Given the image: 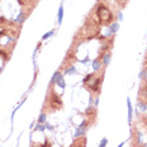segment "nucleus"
Masks as SVG:
<instances>
[{"label":"nucleus","instance_id":"1","mask_svg":"<svg viewBox=\"0 0 147 147\" xmlns=\"http://www.w3.org/2000/svg\"><path fill=\"white\" fill-rule=\"evenodd\" d=\"M94 14H95V17H96L100 26L109 27L113 22H115L114 13H113L112 9L108 7L107 0H104V3H100L99 0H98V4H96L95 10H94Z\"/></svg>","mask_w":147,"mask_h":147},{"label":"nucleus","instance_id":"2","mask_svg":"<svg viewBox=\"0 0 147 147\" xmlns=\"http://www.w3.org/2000/svg\"><path fill=\"white\" fill-rule=\"evenodd\" d=\"M63 103L62 99L59 94L55 91V89L52 88V85L50 86L47 91V95L45 99V104H43V112L45 113H51V112H57V110L62 109Z\"/></svg>","mask_w":147,"mask_h":147},{"label":"nucleus","instance_id":"3","mask_svg":"<svg viewBox=\"0 0 147 147\" xmlns=\"http://www.w3.org/2000/svg\"><path fill=\"white\" fill-rule=\"evenodd\" d=\"M104 80V72L100 74H88L82 80V85L89 93L91 94H99L102 90V84Z\"/></svg>","mask_w":147,"mask_h":147},{"label":"nucleus","instance_id":"4","mask_svg":"<svg viewBox=\"0 0 147 147\" xmlns=\"http://www.w3.org/2000/svg\"><path fill=\"white\" fill-rule=\"evenodd\" d=\"M18 1H19V4L23 7V11H26V13L29 15L30 11L36 8L38 0H18Z\"/></svg>","mask_w":147,"mask_h":147},{"label":"nucleus","instance_id":"5","mask_svg":"<svg viewBox=\"0 0 147 147\" xmlns=\"http://www.w3.org/2000/svg\"><path fill=\"white\" fill-rule=\"evenodd\" d=\"M90 127V123H89V122L86 121V119H85L84 122H82V123L79 125L78 128H76V131H75V134H74V136H75V138H78V137H82V136H85V133H86V131H88V128Z\"/></svg>","mask_w":147,"mask_h":147},{"label":"nucleus","instance_id":"6","mask_svg":"<svg viewBox=\"0 0 147 147\" xmlns=\"http://www.w3.org/2000/svg\"><path fill=\"white\" fill-rule=\"evenodd\" d=\"M85 119L89 122L90 124H93L96 119V109L93 105H90L89 108L85 110Z\"/></svg>","mask_w":147,"mask_h":147},{"label":"nucleus","instance_id":"7","mask_svg":"<svg viewBox=\"0 0 147 147\" xmlns=\"http://www.w3.org/2000/svg\"><path fill=\"white\" fill-rule=\"evenodd\" d=\"M138 100H142L147 104V80H143L138 89Z\"/></svg>","mask_w":147,"mask_h":147},{"label":"nucleus","instance_id":"8","mask_svg":"<svg viewBox=\"0 0 147 147\" xmlns=\"http://www.w3.org/2000/svg\"><path fill=\"white\" fill-rule=\"evenodd\" d=\"M70 147H86V137L82 136V137L75 138Z\"/></svg>","mask_w":147,"mask_h":147},{"label":"nucleus","instance_id":"9","mask_svg":"<svg viewBox=\"0 0 147 147\" xmlns=\"http://www.w3.org/2000/svg\"><path fill=\"white\" fill-rule=\"evenodd\" d=\"M103 69V62H102V57L100 56H98L95 60L93 61V70H94V72H98V71H100V70Z\"/></svg>","mask_w":147,"mask_h":147},{"label":"nucleus","instance_id":"10","mask_svg":"<svg viewBox=\"0 0 147 147\" xmlns=\"http://www.w3.org/2000/svg\"><path fill=\"white\" fill-rule=\"evenodd\" d=\"M127 108H128V123L129 125H132V117H133V107L131 103V99L127 98Z\"/></svg>","mask_w":147,"mask_h":147},{"label":"nucleus","instance_id":"11","mask_svg":"<svg viewBox=\"0 0 147 147\" xmlns=\"http://www.w3.org/2000/svg\"><path fill=\"white\" fill-rule=\"evenodd\" d=\"M102 57V62H103V66L107 67L110 63V59H112V52H107V53H104Z\"/></svg>","mask_w":147,"mask_h":147},{"label":"nucleus","instance_id":"12","mask_svg":"<svg viewBox=\"0 0 147 147\" xmlns=\"http://www.w3.org/2000/svg\"><path fill=\"white\" fill-rule=\"evenodd\" d=\"M61 78H62V72H61V71H60V70H59V71H56V72H55V74H53V76H52V79H51L50 84L52 85V86H53V85H55V84H57V81H59V80H60V79H61Z\"/></svg>","mask_w":147,"mask_h":147},{"label":"nucleus","instance_id":"13","mask_svg":"<svg viewBox=\"0 0 147 147\" xmlns=\"http://www.w3.org/2000/svg\"><path fill=\"white\" fill-rule=\"evenodd\" d=\"M138 121L142 122V125L146 128V131H147V115L146 114H138Z\"/></svg>","mask_w":147,"mask_h":147},{"label":"nucleus","instance_id":"14","mask_svg":"<svg viewBox=\"0 0 147 147\" xmlns=\"http://www.w3.org/2000/svg\"><path fill=\"white\" fill-rule=\"evenodd\" d=\"M118 29H119V23H117V22H113V23L109 26V30H110L112 33H117Z\"/></svg>","mask_w":147,"mask_h":147},{"label":"nucleus","instance_id":"15","mask_svg":"<svg viewBox=\"0 0 147 147\" xmlns=\"http://www.w3.org/2000/svg\"><path fill=\"white\" fill-rule=\"evenodd\" d=\"M137 107H138V109L142 113H145L146 110H147V104L145 102H142V100H138V104H137Z\"/></svg>","mask_w":147,"mask_h":147},{"label":"nucleus","instance_id":"16","mask_svg":"<svg viewBox=\"0 0 147 147\" xmlns=\"http://www.w3.org/2000/svg\"><path fill=\"white\" fill-rule=\"evenodd\" d=\"M46 119H47V113L42 112L41 114H39V117H38V123L45 124V123H46Z\"/></svg>","mask_w":147,"mask_h":147},{"label":"nucleus","instance_id":"17","mask_svg":"<svg viewBox=\"0 0 147 147\" xmlns=\"http://www.w3.org/2000/svg\"><path fill=\"white\" fill-rule=\"evenodd\" d=\"M62 18H63V7L61 5L59 8V14H57V19H59V24L62 23Z\"/></svg>","mask_w":147,"mask_h":147},{"label":"nucleus","instance_id":"18","mask_svg":"<svg viewBox=\"0 0 147 147\" xmlns=\"http://www.w3.org/2000/svg\"><path fill=\"white\" fill-rule=\"evenodd\" d=\"M76 72V69H75V66H70V67H67V69H65V75H72V74H75Z\"/></svg>","mask_w":147,"mask_h":147},{"label":"nucleus","instance_id":"19","mask_svg":"<svg viewBox=\"0 0 147 147\" xmlns=\"http://www.w3.org/2000/svg\"><path fill=\"white\" fill-rule=\"evenodd\" d=\"M128 1H129V0H115V3H117V5L119 8H125Z\"/></svg>","mask_w":147,"mask_h":147},{"label":"nucleus","instance_id":"20","mask_svg":"<svg viewBox=\"0 0 147 147\" xmlns=\"http://www.w3.org/2000/svg\"><path fill=\"white\" fill-rule=\"evenodd\" d=\"M53 34H55V29L53 30H50V32H47L43 37H42V41H45V39H48L51 36H53Z\"/></svg>","mask_w":147,"mask_h":147},{"label":"nucleus","instance_id":"21","mask_svg":"<svg viewBox=\"0 0 147 147\" xmlns=\"http://www.w3.org/2000/svg\"><path fill=\"white\" fill-rule=\"evenodd\" d=\"M57 85L61 88V89H65V86H66V82H65V80H63V76L60 79L59 81H57Z\"/></svg>","mask_w":147,"mask_h":147},{"label":"nucleus","instance_id":"22","mask_svg":"<svg viewBox=\"0 0 147 147\" xmlns=\"http://www.w3.org/2000/svg\"><path fill=\"white\" fill-rule=\"evenodd\" d=\"M45 124H41V123H38V124H37L36 125V127H34V131H39V132H43V131H45Z\"/></svg>","mask_w":147,"mask_h":147},{"label":"nucleus","instance_id":"23","mask_svg":"<svg viewBox=\"0 0 147 147\" xmlns=\"http://www.w3.org/2000/svg\"><path fill=\"white\" fill-rule=\"evenodd\" d=\"M107 145H108V140L103 138L102 141H100V143H99V146H98V147H107Z\"/></svg>","mask_w":147,"mask_h":147},{"label":"nucleus","instance_id":"24","mask_svg":"<svg viewBox=\"0 0 147 147\" xmlns=\"http://www.w3.org/2000/svg\"><path fill=\"white\" fill-rule=\"evenodd\" d=\"M146 78H147V71L146 70H143V71L141 72V75H140V79L143 81V80H146Z\"/></svg>","mask_w":147,"mask_h":147},{"label":"nucleus","instance_id":"25","mask_svg":"<svg viewBox=\"0 0 147 147\" xmlns=\"http://www.w3.org/2000/svg\"><path fill=\"white\" fill-rule=\"evenodd\" d=\"M143 63H145V70L147 71V52H146V55H145V61H143Z\"/></svg>","mask_w":147,"mask_h":147},{"label":"nucleus","instance_id":"26","mask_svg":"<svg viewBox=\"0 0 147 147\" xmlns=\"http://www.w3.org/2000/svg\"><path fill=\"white\" fill-rule=\"evenodd\" d=\"M45 124H46V125H45V127H46V128H48V129H51V131H52V129H53V127H52V125H50V124H48V123H45Z\"/></svg>","mask_w":147,"mask_h":147},{"label":"nucleus","instance_id":"27","mask_svg":"<svg viewBox=\"0 0 147 147\" xmlns=\"http://www.w3.org/2000/svg\"><path fill=\"white\" fill-rule=\"evenodd\" d=\"M118 19H119V20L123 19V15H122V13H118Z\"/></svg>","mask_w":147,"mask_h":147},{"label":"nucleus","instance_id":"28","mask_svg":"<svg viewBox=\"0 0 147 147\" xmlns=\"http://www.w3.org/2000/svg\"><path fill=\"white\" fill-rule=\"evenodd\" d=\"M123 146H124V142H122V143H119L118 147H123Z\"/></svg>","mask_w":147,"mask_h":147},{"label":"nucleus","instance_id":"29","mask_svg":"<svg viewBox=\"0 0 147 147\" xmlns=\"http://www.w3.org/2000/svg\"><path fill=\"white\" fill-rule=\"evenodd\" d=\"M32 147H41V146H39V145H34V146H32Z\"/></svg>","mask_w":147,"mask_h":147},{"label":"nucleus","instance_id":"30","mask_svg":"<svg viewBox=\"0 0 147 147\" xmlns=\"http://www.w3.org/2000/svg\"><path fill=\"white\" fill-rule=\"evenodd\" d=\"M143 147H147V142L145 143V145H143Z\"/></svg>","mask_w":147,"mask_h":147}]
</instances>
